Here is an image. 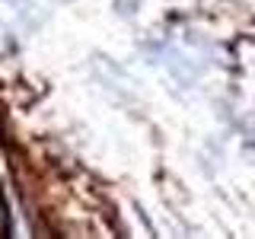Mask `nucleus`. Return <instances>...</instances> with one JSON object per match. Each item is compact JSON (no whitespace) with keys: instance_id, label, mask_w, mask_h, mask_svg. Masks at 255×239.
<instances>
[{"instance_id":"1","label":"nucleus","mask_w":255,"mask_h":239,"mask_svg":"<svg viewBox=\"0 0 255 239\" xmlns=\"http://www.w3.org/2000/svg\"><path fill=\"white\" fill-rule=\"evenodd\" d=\"M118 13L134 16V13H137V0H118Z\"/></svg>"}]
</instances>
